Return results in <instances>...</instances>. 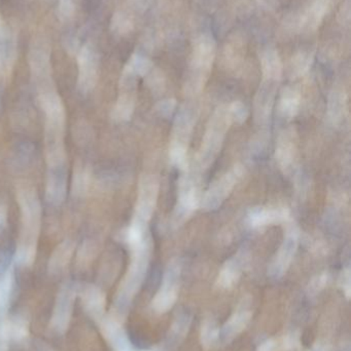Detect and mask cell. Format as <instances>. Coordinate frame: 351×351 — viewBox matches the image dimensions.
<instances>
[{
	"label": "cell",
	"instance_id": "cell-1",
	"mask_svg": "<svg viewBox=\"0 0 351 351\" xmlns=\"http://www.w3.org/2000/svg\"><path fill=\"white\" fill-rule=\"evenodd\" d=\"M16 202L20 208V234L14 261L21 267H29L36 257L43 208L36 189L26 182L16 186Z\"/></svg>",
	"mask_w": 351,
	"mask_h": 351
},
{
	"label": "cell",
	"instance_id": "cell-2",
	"mask_svg": "<svg viewBox=\"0 0 351 351\" xmlns=\"http://www.w3.org/2000/svg\"><path fill=\"white\" fill-rule=\"evenodd\" d=\"M45 113V158L47 169L66 168V111L62 100L43 107Z\"/></svg>",
	"mask_w": 351,
	"mask_h": 351
},
{
	"label": "cell",
	"instance_id": "cell-3",
	"mask_svg": "<svg viewBox=\"0 0 351 351\" xmlns=\"http://www.w3.org/2000/svg\"><path fill=\"white\" fill-rule=\"evenodd\" d=\"M216 53V39L212 34L203 33L196 37L192 49L189 71L183 84L185 95L195 96L202 92L210 77Z\"/></svg>",
	"mask_w": 351,
	"mask_h": 351
},
{
	"label": "cell",
	"instance_id": "cell-4",
	"mask_svg": "<svg viewBox=\"0 0 351 351\" xmlns=\"http://www.w3.org/2000/svg\"><path fill=\"white\" fill-rule=\"evenodd\" d=\"M152 243L150 237L139 245L129 247L131 253V261L127 272L120 285L117 291V304L120 311H124L129 306L140 287L146 280L152 256Z\"/></svg>",
	"mask_w": 351,
	"mask_h": 351
},
{
	"label": "cell",
	"instance_id": "cell-5",
	"mask_svg": "<svg viewBox=\"0 0 351 351\" xmlns=\"http://www.w3.org/2000/svg\"><path fill=\"white\" fill-rule=\"evenodd\" d=\"M233 121L231 119L229 105L216 107L206 125L201 147L197 156V166L200 170H205L214 164L222 150L227 133Z\"/></svg>",
	"mask_w": 351,
	"mask_h": 351
},
{
	"label": "cell",
	"instance_id": "cell-6",
	"mask_svg": "<svg viewBox=\"0 0 351 351\" xmlns=\"http://www.w3.org/2000/svg\"><path fill=\"white\" fill-rule=\"evenodd\" d=\"M243 175V167L239 164L235 165L210 186L204 195H202L200 206L206 212L218 210L232 193L237 184L242 179Z\"/></svg>",
	"mask_w": 351,
	"mask_h": 351
},
{
	"label": "cell",
	"instance_id": "cell-7",
	"mask_svg": "<svg viewBox=\"0 0 351 351\" xmlns=\"http://www.w3.org/2000/svg\"><path fill=\"white\" fill-rule=\"evenodd\" d=\"M185 174L179 178V191H177V202L173 213V223L181 224L185 219L189 218L201 204L199 182L198 177L185 171Z\"/></svg>",
	"mask_w": 351,
	"mask_h": 351
},
{
	"label": "cell",
	"instance_id": "cell-8",
	"mask_svg": "<svg viewBox=\"0 0 351 351\" xmlns=\"http://www.w3.org/2000/svg\"><path fill=\"white\" fill-rule=\"evenodd\" d=\"M181 274V261L179 259L171 260L165 268L160 288L152 301V308L155 313L162 315L172 308L179 296Z\"/></svg>",
	"mask_w": 351,
	"mask_h": 351
},
{
	"label": "cell",
	"instance_id": "cell-9",
	"mask_svg": "<svg viewBox=\"0 0 351 351\" xmlns=\"http://www.w3.org/2000/svg\"><path fill=\"white\" fill-rule=\"evenodd\" d=\"M160 182L152 174H144L140 177L138 183L137 199L134 208L133 222L146 225L152 219L158 202Z\"/></svg>",
	"mask_w": 351,
	"mask_h": 351
},
{
	"label": "cell",
	"instance_id": "cell-10",
	"mask_svg": "<svg viewBox=\"0 0 351 351\" xmlns=\"http://www.w3.org/2000/svg\"><path fill=\"white\" fill-rule=\"evenodd\" d=\"M29 67L36 88L37 97L56 92L52 78L51 56L47 47L35 45L29 51Z\"/></svg>",
	"mask_w": 351,
	"mask_h": 351
},
{
	"label": "cell",
	"instance_id": "cell-11",
	"mask_svg": "<svg viewBox=\"0 0 351 351\" xmlns=\"http://www.w3.org/2000/svg\"><path fill=\"white\" fill-rule=\"evenodd\" d=\"M284 241L268 267V276L274 280L282 278L292 265L293 260L300 243V230L297 225L288 221Z\"/></svg>",
	"mask_w": 351,
	"mask_h": 351
},
{
	"label": "cell",
	"instance_id": "cell-12",
	"mask_svg": "<svg viewBox=\"0 0 351 351\" xmlns=\"http://www.w3.org/2000/svg\"><path fill=\"white\" fill-rule=\"evenodd\" d=\"M78 75V88L82 94L92 92L98 82L99 58L92 45H86L76 53Z\"/></svg>",
	"mask_w": 351,
	"mask_h": 351
},
{
	"label": "cell",
	"instance_id": "cell-13",
	"mask_svg": "<svg viewBox=\"0 0 351 351\" xmlns=\"http://www.w3.org/2000/svg\"><path fill=\"white\" fill-rule=\"evenodd\" d=\"M298 134L294 128L284 129L276 142L275 160L284 175L294 173L298 164Z\"/></svg>",
	"mask_w": 351,
	"mask_h": 351
},
{
	"label": "cell",
	"instance_id": "cell-14",
	"mask_svg": "<svg viewBox=\"0 0 351 351\" xmlns=\"http://www.w3.org/2000/svg\"><path fill=\"white\" fill-rule=\"evenodd\" d=\"M197 119L198 109L195 106L185 104L181 107L173 121L169 147L183 148L188 150Z\"/></svg>",
	"mask_w": 351,
	"mask_h": 351
},
{
	"label": "cell",
	"instance_id": "cell-15",
	"mask_svg": "<svg viewBox=\"0 0 351 351\" xmlns=\"http://www.w3.org/2000/svg\"><path fill=\"white\" fill-rule=\"evenodd\" d=\"M253 317L251 309V299L243 298L236 311L230 315L226 323L220 329V342L227 343L240 335L249 326Z\"/></svg>",
	"mask_w": 351,
	"mask_h": 351
},
{
	"label": "cell",
	"instance_id": "cell-16",
	"mask_svg": "<svg viewBox=\"0 0 351 351\" xmlns=\"http://www.w3.org/2000/svg\"><path fill=\"white\" fill-rule=\"evenodd\" d=\"M76 295V289L72 284H66L59 291L52 317V327L58 333H63L67 329Z\"/></svg>",
	"mask_w": 351,
	"mask_h": 351
},
{
	"label": "cell",
	"instance_id": "cell-17",
	"mask_svg": "<svg viewBox=\"0 0 351 351\" xmlns=\"http://www.w3.org/2000/svg\"><path fill=\"white\" fill-rule=\"evenodd\" d=\"M290 220L291 213L286 206H256L247 213V223L253 228L282 224V223H288Z\"/></svg>",
	"mask_w": 351,
	"mask_h": 351
},
{
	"label": "cell",
	"instance_id": "cell-18",
	"mask_svg": "<svg viewBox=\"0 0 351 351\" xmlns=\"http://www.w3.org/2000/svg\"><path fill=\"white\" fill-rule=\"evenodd\" d=\"M16 60V36L6 26L0 36V90L8 86L14 71Z\"/></svg>",
	"mask_w": 351,
	"mask_h": 351
},
{
	"label": "cell",
	"instance_id": "cell-19",
	"mask_svg": "<svg viewBox=\"0 0 351 351\" xmlns=\"http://www.w3.org/2000/svg\"><path fill=\"white\" fill-rule=\"evenodd\" d=\"M276 84L278 82L263 80L253 102V115L255 121L260 127L267 125L271 117L276 96Z\"/></svg>",
	"mask_w": 351,
	"mask_h": 351
},
{
	"label": "cell",
	"instance_id": "cell-20",
	"mask_svg": "<svg viewBox=\"0 0 351 351\" xmlns=\"http://www.w3.org/2000/svg\"><path fill=\"white\" fill-rule=\"evenodd\" d=\"M249 254L247 252L239 251L236 255L227 260L218 272L216 286L224 290L233 288L240 280L243 270L249 264Z\"/></svg>",
	"mask_w": 351,
	"mask_h": 351
},
{
	"label": "cell",
	"instance_id": "cell-21",
	"mask_svg": "<svg viewBox=\"0 0 351 351\" xmlns=\"http://www.w3.org/2000/svg\"><path fill=\"white\" fill-rule=\"evenodd\" d=\"M67 192V168L47 169L45 199L52 206H60Z\"/></svg>",
	"mask_w": 351,
	"mask_h": 351
},
{
	"label": "cell",
	"instance_id": "cell-22",
	"mask_svg": "<svg viewBox=\"0 0 351 351\" xmlns=\"http://www.w3.org/2000/svg\"><path fill=\"white\" fill-rule=\"evenodd\" d=\"M330 0H313L310 5L295 20L294 26L305 31L319 28L329 10Z\"/></svg>",
	"mask_w": 351,
	"mask_h": 351
},
{
	"label": "cell",
	"instance_id": "cell-23",
	"mask_svg": "<svg viewBox=\"0 0 351 351\" xmlns=\"http://www.w3.org/2000/svg\"><path fill=\"white\" fill-rule=\"evenodd\" d=\"M121 93L111 109V117L115 123L129 121L136 106L135 88H120Z\"/></svg>",
	"mask_w": 351,
	"mask_h": 351
},
{
	"label": "cell",
	"instance_id": "cell-24",
	"mask_svg": "<svg viewBox=\"0 0 351 351\" xmlns=\"http://www.w3.org/2000/svg\"><path fill=\"white\" fill-rule=\"evenodd\" d=\"M261 69L264 80L278 82L284 74V64L276 49H267L261 55Z\"/></svg>",
	"mask_w": 351,
	"mask_h": 351
},
{
	"label": "cell",
	"instance_id": "cell-25",
	"mask_svg": "<svg viewBox=\"0 0 351 351\" xmlns=\"http://www.w3.org/2000/svg\"><path fill=\"white\" fill-rule=\"evenodd\" d=\"M300 90L295 86H286L282 88L278 100V112L284 119H292L296 117L301 107Z\"/></svg>",
	"mask_w": 351,
	"mask_h": 351
},
{
	"label": "cell",
	"instance_id": "cell-26",
	"mask_svg": "<svg viewBox=\"0 0 351 351\" xmlns=\"http://www.w3.org/2000/svg\"><path fill=\"white\" fill-rule=\"evenodd\" d=\"M74 250H76V245L71 239H65L61 241L57 247L54 250L49 257V272L52 274H58L65 269L66 266L69 264L72 256H73Z\"/></svg>",
	"mask_w": 351,
	"mask_h": 351
},
{
	"label": "cell",
	"instance_id": "cell-27",
	"mask_svg": "<svg viewBox=\"0 0 351 351\" xmlns=\"http://www.w3.org/2000/svg\"><path fill=\"white\" fill-rule=\"evenodd\" d=\"M328 117L333 125H341L348 114V96L342 88H334L328 98Z\"/></svg>",
	"mask_w": 351,
	"mask_h": 351
},
{
	"label": "cell",
	"instance_id": "cell-28",
	"mask_svg": "<svg viewBox=\"0 0 351 351\" xmlns=\"http://www.w3.org/2000/svg\"><path fill=\"white\" fill-rule=\"evenodd\" d=\"M82 299L87 311L94 317H100L104 311L105 297L100 289L95 286H84L82 290Z\"/></svg>",
	"mask_w": 351,
	"mask_h": 351
},
{
	"label": "cell",
	"instance_id": "cell-29",
	"mask_svg": "<svg viewBox=\"0 0 351 351\" xmlns=\"http://www.w3.org/2000/svg\"><path fill=\"white\" fill-rule=\"evenodd\" d=\"M92 184V175L88 167L78 162L74 167L73 177H72V194L76 197H84L90 191Z\"/></svg>",
	"mask_w": 351,
	"mask_h": 351
},
{
	"label": "cell",
	"instance_id": "cell-30",
	"mask_svg": "<svg viewBox=\"0 0 351 351\" xmlns=\"http://www.w3.org/2000/svg\"><path fill=\"white\" fill-rule=\"evenodd\" d=\"M313 64V53L308 51H300L293 56L290 64L292 78H299L308 73Z\"/></svg>",
	"mask_w": 351,
	"mask_h": 351
},
{
	"label": "cell",
	"instance_id": "cell-31",
	"mask_svg": "<svg viewBox=\"0 0 351 351\" xmlns=\"http://www.w3.org/2000/svg\"><path fill=\"white\" fill-rule=\"evenodd\" d=\"M152 68H154V64L148 57L136 53L131 56L124 67L123 71L128 72L137 78L146 77Z\"/></svg>",
	"mask_w": 351,
	"mask_h": 351
},
{
	"label": "cell",
	"instance_id": "cell-32",
	"mask_svg": "<svg viewBox=\"0 0 351 351\" xmlns=\"http://www.w3.org/2000/svg\"><path fill=\"white\" fill-rule=\"evenodd\" d=\"M200 341L204 350H212L220 342V328L212 317L204 319L202 323Z\"/></svg>",
	"mask_w": 351,
	"mask_h": 351
},
{
	"label": "cell",
	"instance_id": "cell-33",
	"mask_svg": "<svg viewBox=\"0 0 351 351\" xmlns=\"http://www.w3.org/2000/svg\"><path fill=\"white\" fill-rule=\"evenodd\" d=\"M245 57V49L242 43L238 39H233L230 43H227L225 47L223 61L225 66L229 69H235L240 65Z\"/></svg>",
	"mask_w": 351,
	"mask_h": 351
},
{
	"label": "cell",
	"instance_id": "cell-34",
	"mask_svg": "<svg viewBox=\"0 0 351 351\" xmlns=\"http://www.w3.org/2000/svg\"><path fill=\"white\" fill-rule=\"evenodd\" d=\"M111 29L115 34L121 35V36L129 34L134 29L133 18L122 10L115 12L111 21Z\"/></svg>",
	"mask_w": 351,
	"mask_h": 351
},
{
	"label": "cell",
	"instance_id": "cell-35",
	"mask_svg": "<svg viewBox=\"0 0 351 351\" xmlns=\"http://www.w3.org/2000/svg\"><path fill=\"white\" fill-rule=\"evenodd\" d=\"M98 249L96 241H92V239L84 241L78 249V255H76V262H78V267H88L96 258Z\"/></svg>",
	"mask_w": 351,
	"mask_h": 351
},
{
	"label": "cell",
	"instance_id": "cell-36",
	"mask_svg": "<svg viewBox=\"0 0 351 351\" xmlns=\"http://www.w3.org/2000/svg\"><path fill=\"white\" fill-rule=\"evenodd\" d=\"M146 84L148 88L152 90V94L161 95L164 93L165 88H166V80H165L164 74L156 68H152L150 73L146 76Z\"/></svg>",
	"mask_w": 351,
	"mask_h": 351
},
{
	"label": "cell",
	"instance_id": "cell-37",
	"mask_svg": "<svg viewBox=\"0 0 351 351\" xmlns=\"http://www.w3.org/2000/svg\"><path fill=\"white\" fill-rule=\"evenodd\" d=\"M191 319L188 315H181L175 322L173 327L171 328L170 336H169V343L170 342H177V339H181L187 333L189 329Z\"/></svg>",
	"mask_w": 351,
	"mask_h": 351
},
{
	"label": "cell",
	"instance_id": "cell-38",
	"mask_svg": "<svg viewBox=\"0 0 351 351\" xmlns=\"http://www.w3.org/2000/svg\"><path fill=\"white\" fill-rule=\"evenodd\" d=\"M229 111H230L233 123H239V125L245 123L249 117V108L241 101H235L229 104Z\"/></svg>",
	"mask_w": 351,
	"mask_h": 351
},
{
	"label": "cell",
	"instance_id": "cell-39",
	"mask_svg": "<svg viewBox=\"0 0 351 351\" xmlns=\"http://www.w3.org/2000/svg\"><path fill=\"white\" fill-rule=\"evenodd\" d=\"M330 282V274L327 271L321 272V274L315 276L309 282L308 293L311 295L319 294L328 286Z\"/></svg>",
	"mask_w": 351,
	"mask_h": 351
},
{
	"label": "cell",
	"instance_id": "cell-40",
	"mask_svg": "<svg viewBox=\"0 0 351 351\" xmlns=\"http://www.w3.org/2000/svg\"><path fill=\"white\" fill-rule=\"evenodd\" d=\"M8 311H0V351H8Z\"/></svg>",
	"mask_w": 351,
	"mask_h": 351
},
{
	"label": "cell",
	"instance_id": "cell-41",
	"mask_svg": "<svg viewBox=\"0 0 351 351\" xmlns=\"http://www.w3.org/2000/svg\"><path fill=\"white\" fill-rule=\"evenodd\" d=\"M177 103L175 99L168 98L161 100L156 105V110L159 114L165 119H168L171 115L174 113L175 109H177Z\"/></svg>",
	"mask_w": 351,
	"mask_h": 351
},
{
	"label": "cell",
	"instance_id": "cell-42",
	"mask_svg": "<svg viewBox=\"0 0 351 351\" xmlns=\"http://www.w3.org/2000/svg\"><path fill=\"white\" fill-rule=\"evenodd\" d=\"M76 6L72 0H59L58 14L62 21H68L73 16Z\"/></svg>",
	"mask_w": 351,
	"mask_h": 351
},
{
	"label": "cell",
	"instance_id": "cell-43",
	"mask_svg": "<svg viewBox=\"0 0 351 351\" xmlns=\"http://www.w3.org/2000/svg\"><path fill=\"white\" fill-rule=\"evenodd\" d=\"M339 286L342 292L344 293V296L346 297L348 300H350L351 296V271L350 267H348V266L344 268L341 274H340Z\"/></svg>",
	"mask_w": 351,
	"mask_h": 351
},
{
	"label": "cell",
	"instance_id": "cell-44",
	"mask_svg": "<svg viewBox=\"0 0 351 351\" xmlns=\"http://www.w3.org/2000/svg\"><path fill=\"white\" fill-rule=\"evenodd\" d=\"M338 21L342 25H348L350 22V1H346L340 8L338 12Z\"/></svg>",
	"mask_w": 351,
	"mask_h": 351
},
{
	"label": "cell",
	"instance_id": "cell-45",
	"mask_svg": "<svg viewBox=\"0 0 351 351\" xmlns=\"http://www.w3.org/2000/svg\"><path fill=\"white\" fill-rule=\"evenodd\" d=\"M278 341L275 339H267L258 346L257 351H278Z\"/></svg>",
	"mask_w": 351,
	"mask_h": 351
},
{
	"label": "cell",
	"instance_id": "cell-46",
	"mask_svg": "<svg viewBox=\"0 0 351 351\" xmlns=\"http://www.w3.org/2000/svg\"><path fill=\"white\" fill-rule=\"evenodd\" d=\"M128 1L134 10H138V12H144L150 6L152 0H128Z\"/></svg>",
	"mask_w": 351,
	"mask_h": 351
},
{
	"label": "cell",
	"instance_id": "cell-47",
	"mask_svg": "<svg viewBox=\"0 0 351 351\" xmlns=\"http://www.w3.org/2000/svg\"><path fill=\"white\" fill-rule=\"evenodd\" d=\"M32 351H54L45 342L34 341L32 344Z\"/></svg>",
	"mask_w": 351,
	"mask_h": 351
},
{
	"label": "cell",
	"instance_id": "cell-48",
	"mask_svg": "<svg viewBox=\"0 0 351 351\" xmlns=\"http://www.w3.org/2000/svg\"><path fill=\"white\" fill-rule=\"evenodd\" d=\"M6 218H8V210L5 206L0 204V228L5 224Z\"/></svg>",
	"mask_w": 351,
	"mask_h": 351
},
{
	"label": "cell",
	"instance_id": "cell-49",
	"mask_svg": "<svg viewBox=\"0 0 351 351\" xmlns=\"http://www.w3.org/2000/svg\"><path fill=\"white\" fill-rule=\"evenodd\" d=\"M6 26L3 24V22H2L1 18H0V36H1L2 33H3V31L5 30Z\"/></svg>",
	"mask_w": 351,
	"mask_h": 351
},
{
	"label": "cell",
	"instance_id": "cell-50",
	"mask_svg": "<svg viewBox=\"0 0 351 351\" xmlns=\"http://www.w3.org/2000/svg\"><path fill=\"white\" fill-rule=\"evenodd\" d=\"M0 110H1V103H0Z\"/></svg>",
	"mask_w": 351,
	"mask_h": 351
}]
</instances>
